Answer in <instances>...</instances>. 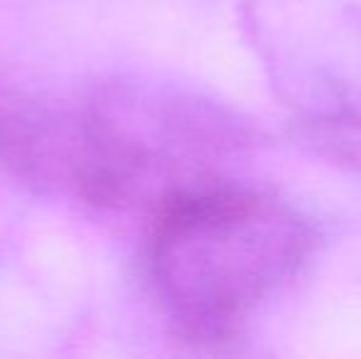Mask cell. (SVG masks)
I'll return each mask as SVG.
<instances>
[{
	"instance_id": "6da1fadb",
	"label": "cell",
	"mask_w": 361,
	"mask_h": 359,
	"mask_svg": "<svg viewBox=\"0 0 361 359\" xmlns=\"http://www.w3.org/2000/svg\"><path fill=\"white\" fill-rule=\"evenodd\" d=\"M251 143V126L209 101L140 84H101L72 106L44 104L37 185L99 207L157 212L172 197L216 180V160Z\"/></svg>"
},
{
	"instance_id": "7a4b0ae2",
	"label": "cell",
	"mask_w": 361,
	"mask_h": 359,
	"mask_svg": "<svg viewBox=\"0 0 361 359\" xmlns=\"http://www.w3.org/2000/svg\"><path fill=\"white\" fill-rule=\"evenodd\" d=\"M312 246L310 221L286 200L212 180L155 212L147 269L182 335L221 342L302 269Z\"/></svg>"
},
{
	"instance_id": "3957f363",
	"label": "cell",
	"mask_w": 361,
	"mask_h": 359,
	"mask_svg": "<svg viewBox=\"0 0 361 359\" xmlns=\"http://www.w3.org/2000/svg\"><path fill=\"white\" fill-rule=\"evenodd\" d=\"M241 23L283 106L314 123L361 130V5L248 0Z\"/></svg>"
}]
</instances>
